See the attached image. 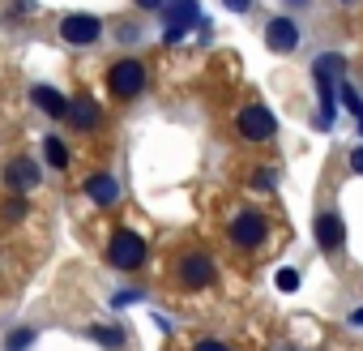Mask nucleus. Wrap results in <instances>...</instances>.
<instances>
[{
    "label": "nucleus",
    "instance_id": "obj_9",
    "mask_svg": "<svg viewBox=\"0 0 363 351\" xmlns=\"http://www.w3.org/2000/svg\"><path fill=\"white\" fill-rule=\"evenodd\" d=\"M265 43H269L274 52H282V56H286V52H295V48H299V26H295L291 18H274V22L265 26Z\"/></svg>",
    "mask_w": 363,
    "mask_h": 351
},
{
    "label": "nucleus",
    "instance_id": "obj_17",
    "mask_svg": "<svg viewBox=\"0 0 363 351\" xmlns=\"http://www.w3.org/2000/svg\"><path fill=\"white\" fill-rule=\"evenodd\" d=\"M30 342H35V330H13V334L5 338V347H9V351H26Z\"/></svg>",
    "mask_w": 363,
    "mask_h": 351
},
{
    "label": "nucleus",
    "instance_id": "obj_11",
    "mask_svg": "<svg viewBox=\"0 0 363 351\" xmlns=\"http://www.w3.org/2000/svg\"><path fill=\"white\" fill-rule=\"evenodd\" d=\"M193 22H197V5H193V0H175V5L167 9V43H175Z\"/></svg>",
    "mask_w": 363,
    "mask_h": 351
},
{
    "label": "nucleus",
    "instance_id": "obj_26",
    "mask_svg": "<svg viewBox=\"0 0 363 351\" xmlns=\"http://www.w3.org/2000/svg\"><path fill=\"white\" fill-rule=\"evenodd\" d=\"M354 116H359V133H363V103H359V107H354Z\"/></svg>",
    "mask_w": 363,
    "mask_h": 351
},
{
    "label": "nucleus",
    "instance_id": "obj_18",
    "mask_svg": "<svg viewBox=\"0 0 363 351\" xmlns=\"http://www.w3.org/2000/svg\"><path fill=\"white\" fill-rule=\"evenodd\" d=\"M274 180H278V176H274L269 167H261V171L252 176V189H261V193H269V189H274Z\"/></svg>",
    "mask_w": 363,
    "mask_h": 351
},
{
    "label": "nucleus",
    "instance_id": "obj_15",
    "mask_svg": "<svg viewBox=\"0 0 363 351\" xmlns=\"http://www.w3.org/2000/svg\"><path fill=\"white\" fill-rule=\"evenodd\" d=\"M43 154H48L52 167H69V146H65L60 137H48V141H43Z\"/></svg>",
    "mask_w": 363,
    "mask_h": 351
},
{
    "label": "nucleus",
    "instance_id": "obj_12",
    "mask_svg": "<svg viewBox=\"0 0 363 351\" xmlns=\"http://www.w3.org/2000/svg\"><path fill=\"white\" fill-rule=\"evenodd\" d=\"M65 120H69L73 129H94V124H99V103H94L90 94H77V99H69Z\"/></svg>",
    "mask_w": 363,
    "mask_h": 351
},
{
    "label": "nucleus",
    "instance_id": "obj_3",
    "mask_svg": "<svg viewBox=\"0 0 363 351\" xmlns=\"http://www.w3.org/2000/svg\"><path fill=\"white\" fill-rule=\"evenodd\" d=\"M107 261H111L116 270H137V266L145 261V240H141L137 232L120 227V232L111 236V244H107Z\"/></svg>",
    "mask_w": 363,
    "mask_h": 351
},
{
    "label": "nucleus",
    "instance_id": "obj_27",
    "mask_svg": "<svg viewBox=\"0 0 363 351\" xmlns=\"http://www.w3.org/2000/svg\"><path fill=\"white\" fill-rule=\"evenodd\" d=\"M286 5H308V0H286Z\"/></svg>",
    "mask_w": 363,
    "mask_h": 351
},
{
    "label": "nucleus",
    "instance_id": "obj_23",
    "mask_svg": "<svg viewBox=\"0 0 363 351\" xmlns=\"http://www.w3.org/2000/svg\"><path fill=\"white\" fill-rule=\"evenodd\" d=\"M350 167H354V171L363 176V146H359V150H350Z\"/></svg>",
    "mask_w": 363,
    "mask_h": 351
},
{
    "label": "nucleus",
    "instance_id": "obj_14",
    "mask_svg": "<svg viewBox=\"0 0 363 351\" xmlns=\"http://www.w3.org/2000/svg\"><path fill=\"white\" fill-rule=\"evenodd\" d=\"M30 99H35L48 116H56V120H65V112H69V99H65L60 90H52V86H35V90H30Z\"/></svg>",
    "mask_w": 363,
    "mask_h": 351
},
{
    "label": "nucleus",
    "instance_id": "obj_21",
    "mask_svg": "<svg viewBox=\"0 0 363 351\" xmlns=\"http://www.w3.org/2000/svg\"><path fill=\"white\" fill-rule=\"evenodd\" d=\"M193 351H231V347H227V342H218V338H206V342H197Z\"/></svg>",
    "mask_w": 363,
    "mask_h": 351
},
{
    "label": "nucleus",
    "instance_id": "obj_24",
    "mask_svg": "<svg viewBox=\"0 0 363 351\" xmlns=\"http://www.w3.org/2000/svg\"><path fill=\"white\" fill-rule=\"evenodd\" d=\"M223 5H227V9H235V14H244V9H248V0H223Z\"/></svg>",
    "mask_w": 363,
    "mask_h": 351
},
{
    "label": "nucleus",
    "instance_id": "obj_25",
    "mask_svg": "<svg viewBox=\"0 0 363 351\" xmlns=\"http://www.w3.org/2000/svg\"><path fill=\"white\" fill-rule=\"evenodd\" d=\"M137 5H141V9H158V5H162V0H137Z\"/></svg>",
    "mask_w": 363,
    "mask_h": 351
},
{
    "label": "nucleus",
    "instance_id": "obj_2",
    "mask_svg": "<svg viewBox=\"0 0 363 351\" xmlns=\"http://www.w3.org/2000/svg\"><path fill=\"white\" fill-rule=\"evenodd\" d=\"M107 86L116 99H137L145 90V65L141 60H116L107 69Z\"/></svg>",
    "mask_w": 363,
    "mask_h": 351
},
{
    "label": "nucleus",
    "instance_id": "obj_22",
    "mask_svg": "<svg viewBox=\"0 0 363 351\" xmlns=\"http://www.w3.org/2000/svg\"><path fill=\"white\" fill-rule=\"evenodd\" d=\"M342 103H346V107H350V112H354V107H359V99H354V90H350V86H346V82H342Z\"/></svg>",
    "mask_w": 363,
    "mask_h": 351
},
{
    "label": "nucleus",
    "instance_id": "obj_16",
    "mask_svg": "<svg viewBox=\"0 0 363 351\" xmlns=\"http://www.w3.org/2000/svg\"><path fill=\"white\" fill-rule=\"evenodd\" d=\"M22 215H26V202L22 198H9L5 206H0V219H5V223H18Z\"/></svg>",
    "mask_w": 363,
    "mask_h": 351
},
{
    "label": "nucleus",
    "instance_id": "obj_5",
    "mask_svg": "<svg viewBox=\"0 0 363 351\" xmlns=\"http://www.w3.org/2000/svg\"><path fill=\"white\" fill-rule=\"evenodd\" d=\"M235 129H240V137H248V141H265V137H274V129H278V120H274V112H265V107H244L240 116H235Z\"/></svg>",
    "mask_w": 363,
    "mask_h": 351
},
{
    "label": "nucleus",
    "instance_id": "obj_4",
    "mask_svg": "<svg viewBox=\"0 0 363 351\" xmlns=\"http://www.w3.org/2000/svg\"><path fill=\"white\" fill-rule=\"evenodd\" d=\"M346 65H342V56H320L316 60V90H320V116H316V124L320 129H329L333 124V73H342Z\"/></svg>",
    "mask_w": 363,
    "mask_h": 351
},
{
    "label": "nucleus",
    "instance_id": "obj_8",
    "mask_svg": "<svg viewBox=\"0 0 363 351\" xmlns=\"http://www.w3.org/2000/svg\"><path fill=\"white\" fill-rule=\"evenodd\" d=\"M5 185H9L13 193H30V189L39 185V167H35L26 154L9 158V163H5Z\"/></svg>",
    "mask_w": 363,
    "mask_h": 351
},
{
    "label": "nucleus",
    "instance_id": "obj_1",
    "mask_svg": "<svg viewBox=\"0 0 363 351\" xmlns=\"http://www.w3.org/2000/svg\"><path fill=\"white\" fill-rule=\"evenodd\" d=\"M214 257L210 253H201V249H189L184 257L175 261V279H179V287L184 291H206L210 283H214Z\"/></svg>",
    "mask_w": 363,
    "mask_h": 351
},
{
    "label": "nucleus",
    "instance_id": "obj_13",
    "mask_svg": "<svg viewBox=\"0 0 363 351\" xmlns=\"http://www.w3.org/2000/svg\"><path fill=\"white\" fill-rule=\"evenodd\" d=\"M86 193H90L94 206H116V202H120V185L111 180V176H90V180H86Z\"/></svg>",
    "mask_w": 363,
    "mask_h": 351
},
{
    "label": "nucleus",
    "instance_id": "obj_6",
    "mask_svg": "<svg viewBox=\"0 0 363 351\" xmlns=\"http://www.w3.org/2000/svg\"><path fill=\"white\" fill-rule=\"evenodd\" d=\"M99 31H103V22H99L94 14H69V18L60 22V39H65V43H77V48L94 43Z\"/></svg>",
    "mask_w": 363,
    "mask_h": 351
},
{
    "label": "nucleus",
    "instance_id": "obj_19",
    "mask_svg": "<svg viewBox=\"0 0 363 351\" xmlns=\"http://www.w3.org/2000/svg\"><path fill=\"white\" fill-rule=\"evenodd\" d=\"M90 334H94L103 347H120V330H103V325H99V330H90Z\"/></svg>",
    "mask_w": 363,
    "mask_h": 351
},
{
    "label": "nucleus",
    "instance_id": "obj_7",
    "mask_svg": "<svg viewBox=\"0 0 363 351\" xmlns=\"http://www.w3.org/2000/svg\"><path fill=\"white\" fill-rule=\"evenodd\" d=\"M231 240H235L240 249H257V244L265 240V215H257V210H240V215L231 219Z\"/></svg>",
    "mask_w": 363,
    "mask_h": 351
},
{
    "label": "nucleus",
    "instance_id": "obj_20",
    "mask_svg": "<svg viewBox=\"0 0 363 351\" xmlns=\"http://www.w3.org/2000/svg\"><path fill=\"white\" fill-rule=\"evenodd\" d=\"M278 287H282V291H295V287H299V274H295V270H282V274H278Z\"/></svg>",
    "mask_w": 363,
    "mask_h": 351
},
{
    "label": "nucleus",
    "instance_id": "obj_10",
    "mask_svg": "<svg viewBox=\"0 0 363 351\" xmlns=\"http://www.w3.org/2000/svg\"><path fill=\"white\" fill-rule=\"evenodd\" d=\"M342 240H346L342 215H337V210H320V215H316V244L333 253V249H342Z\"/></svg>",
    "mask_w": 363,
    "mask_h": 351
}]
</instances>
